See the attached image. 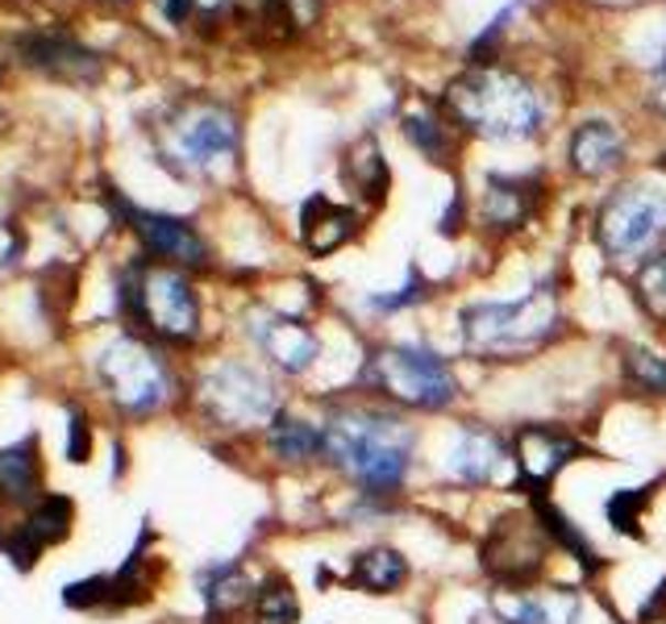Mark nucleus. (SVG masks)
Instances as JSON below:
<instances>
[{
    "mask_svg": "<svg viewBox=\"0 0 666 624\" xmlns=\"http://www.w3.org/2000/svg\"><path fill=\"white\" fill-rule=\"evenodd\" d=\"M0 491L9 504H30L38 495V442L34 437L0 449Z\"/></svg>",
    "mask_w": 666,
    "mask_h": 624,
    "instance_id": "5701e85b",
    "label": "nucleus"
},
{
    "mask_svg": "<svg viewBox=\"0 0 666 624\" xmlns=\"http://www.w3.org/2000/svg\"><path fill=\"white\" fill-rule=\"evenodd\" d=\"M554 549L558 546L550 542L542 521L533 516V508H525V512H509L491 525V533L479 542V566L491 583H500L504 591H530L546 575Z\"/></svg>",
    "mask_w": 666,
    "mask_h": 624,
    "instance_id": "423d86ee",
    "label": "nucleus"
},
{
    "mask_svg": "<svg viewBox=\"0 0 666 624\" xmlns=\"http://www.w3.org/2000/svg\"><path fill=\"white\" fill-rule=\"evenodd\" d=\"M404 134L430 155V163H451V142L442 134V125L433 118H421V113H409L404 118Z\"/></svg>",
    "mask_w": 666,
    "mask_h": 624,
    "instance_id": "7c9ffc66",
    "label": "nucleus"
},
{
    "mask_svg": "<svg viewBox=\"0 0 666 624\" xmlns=\"http://www.w3.org/2000/svg\"><path fill=\"white\" fill-rule=\"evenodd\" d=\"M358 383L367 395L392 404L400 412H451L463 400V383L454 367L430 346L417 342H392V346H375L363 363Z\"/></svg>",
    "mask_w": 666,
    "mask_h": 624,
    "instance_id": "20e7f679",
    "label": "nucleus"
},
{
    "mask_svg": "<svg viewBox=\"0 0 666 624\" xmlns=\"http://www.w3.org/2000/svg\"><path fill=\"white\" fill-rule=\"evenodd\" d=\"M512 467V442L504 433H496L491 425H479V421H467L458 425L451 437V446L437 463V475L446 483H458V488H491L504 479V470Z\"/></svg>",
    "mask_w": 666,
    "mask_h": 624,
    "instance_id": "f8f14e48",
    "label": "nucleus"
},
{
    "mask_svg": "<svg viewBox=\"0 0 666 624\" xmlns=\"http://www.w3.org/2000/svg\"><path fill=\"white\" fill-rule=\"evenodd\" d=\"M267 442H271L275 458L288 463V467H304V463H317L325 454V430L317 421L292 416V412H279L267 425Z\"/></svg>",
    "mask_w": 666,
    "mask_h": 624,
    "instance_id": "412c9836",
    "label": "nucleus"
},
{
    "mask_svg": "<svg viewBox=\"0 0 666 624\" xmlns=\"http://www.w3.org/2000/svg\"><path fill=\"white\" fill-rule=\"evenodd\" d=\"M346 167H351V179L358 192L367 196V200H384V192H388V163L379 155V142H375V137H363V142L354 146Z\"/></svg>",
    "mask_w": 666,
    "mask_h": 624,
    "instance_id": "c85d7f7f",
    "label": "nucleus"
},
{
    "mask_svg": "<svg viewBox=\"0 0 666 624\" xmlns=\"http://www.w3.org/2000/svg\"><path fill=\"white\" fill-rule=\"evenodd\" d=\"M325 430V463H330L346 483L358 488V495L392 500L409 483L417 467V425L392 404H337L321 421Z\"/></svg>",
    "mask_w": 666,
    "mask_h": 624,
    "instance_id": "f257e3e1",
    "label": "nucleus"
},
{
    "mask_svg": "<svg viewBox=\"0 0 666 624\" xmlns=\"http://www.w3.org/2000/svg\"><path fill=\"white\" fill-rule=\"evenodd\" d=\"M596 242L612 263L642 267L666 246V183H625L596 213Z\"/></svg>",
    "mask_w": 666,
    "mask_h": 624,
    "instance_id": "39448f33",
    "label": "nucleus"
},
{
    "mask_svg": "<svg viewBox=\"0 0 666 624\" xmlns=\"http://www.w3.org/2000/svg\"><path fill=\"white\" fill-rule=\"evenodd\" d=\"M409 579H412V566L396 546L358 549L351 562V575H346V583L367 591V595H396Z\"/></svg>",
    "mask_w": 666,
    "mask_h": 624,
    "instance_id": "a211bd4d",
    "label": "nucleus"
},
{
    "mask_svg": "<svg viewBox=\"0 0 666 624\" xmlns=\"http://www.w3.org/2000/svg\"><path fill=\"white\" fill-rule=\"evenodd\" d=\"M125 216H130L134 234L142 237V246L155 258H163V263H176V267H204L209 263V246L188 221L163 213H142V209H130Z\"/></svg>",
    "mask_w": 666,
    "mask_h": 624,
    "instance_id": "4468645a",
    "label": "nucleus"
},
{
    "mask_svg": "<svg viewBox=\"0 0 666 624\" xmlns=\"http://www.w3.org/2000/svg\"><path fill=\"white\" fill-rule=\"evenodd\" d=\"M421 300H425V279H421V271L412 267L409 279H404V288H396L392 296H371V300H367V309L371 312H400V309L421 304Z\"/></svg>",
    "mask_w": 666,
    "mask_h": 624,
    "instance_id": "2f4dec72",
    "label": "nucleus"
},
{
    "mask_svg": "<svg viewBox=\"0 0 666 624\" xmlns=\"http://www.w3.org/2000/svg\"><path fill=\"white\" fill-rule=\"evenodd\" d=\"M625 163V134L612 125V121H584L575 134H570V167L579 176H608Z\"/></svg>",
    "mask_w": 666,
    "mask_h": 624,
    "instance_id": "f3484780",
    "label": "nucleus"
},
{
    "mask_svg": "<svg viewBox=\"0 0 666 624\" xmlns=\"http://www.w3.org/2000/svg\"><path fill=\"white\" fill-rule=\"evenodd\" d=\"M663 479H654V483H646V488H621L612 491L604 500V521L621 537H642V512L650 508V500H654V488H658Z\"/></svg>",
    "mask_w": 666,
    "mask_h": 624,
    "instance_id": "cd10ccee",
    "label": "nucleus"
},
{
    "mask_svg": "<svg viewBox=\"0 0 666 624\" xmlns=\"http://www.w3.org/2000/svg\"><path fill=\"white\" fill-rule=\"evenodd\" d=\"M584 437L575 430H558V425H542L530 421L512 433V467H517V491L525 495H546L554 488V479L584 454Z\"/></svg>",
    "mask_w": 666,
    "mask_h": 624,
    "instance_id": "9b49d317",
    "label": "nucleus"
},
{
    "mask_svg": "<svg viewBox=\"0 0 666 624\" xmlns=\"http://www.w3.org/2000/svg\"><path fill=\"white\" fill-rule=\"evenodd\" d=\"M255 600V587L246 579V570L237 566H217L213 575L204 579V604L213 616H225V612H237L242 604Z\"/></svg>",
    "mask_w": 666,
    "mask_h": 624,
    "instance_id": "bb28decb",
    "label": "nucleus"
},
{
    "mask_svg": "<svg viewBox=\"0 0 666 624\" xmlns=\"http://www.w3.org/2000/svg\"><path fill=\"white\" fill-rule=\"evenodd\" d=\"M530 508H533V516L542 521V528L550 533V542L563 549V554H570V562L584 570V579H596V575L604 570V558H600V549H596L588 537H584V528L570 525V516L563 512V508H554L546 495H537Z\"/></svg>",
    "mask_w": 666,
    "mask_h": 624,
    "instance_id": "4be33fe9",
    "label": "nucleus"
},
{
    "mask_svg": "<svg viewBox=\"0 0 666 624\" xmlns=\"http://www.w3.org/2000/svg\"><path fill=\"white\" fill-rule=\"evenodd\" d=\"M25 51V63L30 67H42V71H55V76L79 79V76H92L97 71V59L88 51H79L76 42H63V38H34L21 46Z\"/></svg>",
    "mask_w": 666,
    "mask_h": 624,
    "instance_id": "393cba45",
    "label": "nucleus"
},
{
    "mask_svg": "<svg viewBox=\"0 0 666 624\" xmlns=\"http://www.w3.org/2000/svg\"><path fill=\"white\" fill-rule=\"evenodd\" d=\"M666 621V579L654 591H650V600L637 608V624H658Z\"/></svg>",
    "mask_w": 666,
    "mask_h": 624,
    "instance_id": "473e14b6",
    "label": "nucleus"
},
{
    "mask_svg": "<svg viewBox=\"0 0 666 624\" xmlns=\"http://www.w3.org/2000/svg\"><path fill=\"white\" fill-rule=\"evenodd\" d=\"M533 204H537V183L533 179L491 176L488 192H484V225L500 230V234H512L533 216Z\"/></svg>",
    "mask_w": 666,
    "mask_h": 624,
    "instance_id": "6ab92c4d",
    "label": "nucleus"
},
{
    "mask_svg": "<svg viewBox=\"0 0 666 624\" xmlns=\"http://www.w3.org/2000/svg\"><path fill=\"white\" fill-rule=\"evenodd\" d=\"M200 409L221 430H267L279 416V391L267 375L246 363H221L200 379Z\"/></svg>",
    "mask_w": 666,
    "mask_h": 624,
    "instance_id": "6e6552de",
    "label": "nucleus"
},
{
    "mask_svg": "<svg viewBox=\"0 0 666 624\" xmlns=\"http://www.w3.org/2000/svg\"><path fill=\"white\" fill-rule=\"evenodd\" d=\"M171 155L184 171L221 176L234 167L237 155V121L230 109L213 100H192L171 118Z\"/></svg>",
    "mask_w": 666,
    "mask_h": 624,
    "instance_id": "9d476101",
    "label": "nucleus"
},
{
    "mask_svg": "<svg viewBox=\"0 0 666 624\" xmlns=\"http://www.w3.org/2000/svg\"><path fill=\"white\" fill-rule=\"evenodd\" d=\"M251 337L258 342V350L267 354V363L284 375L313 371L317 354H321V337L313 333V325L284 316V312H255Z\"/></svg>",
    "mask_w": 666,
    "mask_h": 624,
    "instance_id": "ddd939ff",
    "label": "nucleus"
},
{
    "mask_svg": "<svg viewBox=\"0 0 666 624\" xmlns=\"http://www.w3.org/2000/svg\"><path fill=\"white\" fill-rule=\"evenodd\" d=\"M97 371L100 383L113 395V404L130 416H146V412L163 409L171 400V388H176L167 363L137 337H118L113 346H104Z\"/></svg>",
    "mask_w": 666,
    "mask_h": 624,
    "instance_id": "0eeeda50",
    "label": "nucleus"
},
{
    "mask_svg": "<svg viewBox=\"0 0 666 624\" xmlns=\"http://www.w3.org/2000/svg\"><path fill=\"white\" fill-rule=\"evenodd\" d=\"M496 616L500 624H579L584 621V595L554 587V591H509L496 595Z\"/></svg>",
    "mask_w": 666,
    "mask_h": 624,
    "instance_id": "2eb2a0df",
    "label": "nucleus"
},
{
    "mask_svg": "<svg viewBox=\"0 0 666 624\" xmlns=\"http://www.w3.org/2000/svg\"><path fill=\"white\" fill-rule=\"evenodd\" d=\"M446 113L491 142H525L542 130V97L525 76L504 67H470L446 88Z\"/></svg>",
    "mask_w": 666,
    "mask_h": 624,
    "instance_id": "f03ea898",
    "label": "nucleus"
},
{
    "mask_svg": "<svg viewBox=\"0 0 666 624\" xmlns=\"http://www.w3.org/2000/svg\"><path fill=\"white\" fill-rule=\"evenodd\" d=\"M621 379L629 391L650 395V400H666V354L625 342L621 346Z\"/></svg>",
    "mask_w": 666,
    "mask_h": 624,
    "instance_id": "b1692460",
    "label": "nucleus"
},
{
    "mask_svg": "<svg viewBox=\"0 0 666 624\" xmlns=\"http://www.w3.org/2000/svg\"><path fill=\"white\" fill-rule=\"evenodd\" d=\"M251 616H255V624H296L300 621V600H296L292 583H288L284 575H267V579L255 587Z\"/></svg>",
    "mask_w": 666,
    "mask_h": 624,
    "instance_id": "a878e982",
    "label": "nucleus"
},
{
    "mask_svg": "<svg viewBox=\"0 0 666 624\" xmlns=\"http://www.w3.org/2000/svg\"><path fill=\"white\" fill-rule=\"evenodd\" d=\"M300 234H304V246L313 254H333L337 246H346L354 234H358V216L342 204H333L325 196H313L300 213Z\"/></svg>",
    "mask_w": 666,
    "mask_h": 624,
    "instance_id": "aec40b11",
    "label": "nucleus"
},
{
    "mask_svg": "<svg viewBox=\"0 0 666 624\" xmlns=\"http://www.w3.org/2000/svg\"><path fill=\"white\" fill-rule=\"evenodd\" d=\"M633 292H637V304H642L658 325H666V250L637 267Z\"/></svg>",
    "mask_w": 666,
    "mask_h": 624,
    "instance_id": "c756f323",
    "label": "nucleus"
},
{
    "mask_svg": "<svg viewBox=\"0 0 666 624\" xmlns=\"http://www.w3.org/2000/svg\"><path fill=\"white\" fill-rule=\"evenodd\" d=\"M463 346L484 363H521L542 350L563 325L554 283H537L517 300H475L463 309Z\"/></svg>",
    "mask_w": 666,
    "mask_h": 624,
    "instance_id": "7ed1b4c3",
    "label": "nucleus"
},
{
    "mask_svg": "<svg viewBox=\"0 0 666 624\" xmlns=\"http://www.w3.org/2000/svg\"><path fill=\"white\" fill-rule=\"evenodd\" d=\"M663 79H666V51H663Z\"/></svg>",
    "mask_w": 666,
    "mask_h": 624,
    "instance_id": "72a5a7b5",
    "label": "nucleus"
},
{
    "mask_svg": "<svg viewBox=\"0 0 666 624\" xmlns=\"http://www.w3.org/2000/svg\"><path fill=\"white\" fill-rule=\"evenodd\" d=\"M125 304L151 333L167 342H192L200 333V300L176 267H146L125 288Z\"/></svg>",
    "mask_w": 666,
    "mask_h": 624,
    "instance_id": "1a4fd4ad",
    "label": "nucleus"
},
{
    "mask_svg": "<svg viewBox=\"0 0 666 624\" xmlns=\"http://www.w3.org/2000/svg\"><path fill=\"white\" fill-rule=\"evenodd\" d=\"M67 533H71V500L51 495V500H42V504L30 512V521L18 528V537H0V546L18 558V566H30L38 562L42 546L63 542Z\"/></svg>",
    "mask_w": 666,
    "mask_h": 624,
    "instance_id": "dca6fc26",
    "label": "nucleus"
}]
</instances>
